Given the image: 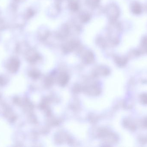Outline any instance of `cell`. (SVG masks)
I'll list each match as a JSON object with an SVG mask.
<instances>
[{"mask_svg":"<svg viewBox=\"0 0 147 147\" xmlns=\"http://www.w3.org/2000/svg\"><path fill=\"white\" fill-rule=\"evenodd\" d=\"M141 44L142 47H145L147 49V36H145L142 39Z\"/></svg>","mask_w":147,"mask_h":147,"instance_id":"cell-5","label":"cell"},{"mask_svg":"<svg viewBox=\"0 0 147 147\" xmlns=\"http://www.w3.org/2000/svg\"><path fill=\"white\" fill-rule=\"evenodd\" d=\"M108 17L112 21L115 22L119 15V10L117 6L115 4H110L106 9Z\"/></svg>","mask_w":147,"mask_h":147,"instance_id":"cell-1","label":"cell"},{"mask_svg":"<svg viewBox=\"0 0 147 147\" xmlns=\"http://www.w3.org/2000/svg\"><path fill=\"white\" fill-rule=\"evenodd\" d=\"M100 0H86L87 3L91 7H96L99 3Z\"/></svg>","mask_w":147,"mask_h":147,"instance_id":"cell-3","label":"cell"},{"mask_svg":"<svg viewBox=\"0 0 147 147\" xmlns=\"http://www.w3.org/2000/svg\"><path fill=\"white\" fill-rule=\"evenodd\" d=\"M80 16V18H81V20H82L83 22H86L89 20V19L90 18V16H89V14L87 13H83Z\"/></svg>","mask_w":147,"mask_h":147,"instance_id":"cell-4","label":"cell"},{"mask_svg":"<svg viewBox=\"0 0 147 147\" xmlns=\"http://www.w3.org/2000/svg\"><path fill=\"white\" fill-rule=\"evenodd\" d=\"M132 11L136 15H140L142 12L141 5L138 2H134L132 6Z\"/></svg>","mask_w":147,"mask_h":147,"instance_id":"cell-2","label":"cell"}]
</instances>
